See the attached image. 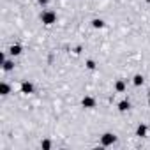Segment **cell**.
I'll return each instance as SVG.
<instances>
[{"label": "cell", "mask_w": 150, "mask_h": 150, "mask_svg": "<svg viewBox=\"0 0 150 150\" xmlns=\"http://www.w3.org/2000/svg\"><path fill=\"white\" fill-rule=\"evenodd\" d=\"M41 21H42L44 25H53V23L57 21V13H55V11H42Z\"/></svg>", "instance_id": "1"}, {"label": "cell", "mask_w": 150, "mask_h": 150, "mask_svg": "<svg viewBox=\"0 0 150 150\" xmlns=\"http://www.w3.org/2000/svg\"><path fill=\"white\" fill-rule=\"evenodd\" d=\"M115 141H117V136L111 134V132H104V134L101 136V143H103V146H110V145H113Z\"/></svg>", "instance_id": "2"}, {"label": "cell", "mask_w": 150, "mask_h": 150, "mask_svg": "<svg viewBox=\"0 0 150 150\" xmlns=\"http://www.w3.org/2000/svg\"><path fill=\"white\" fill-rule=\"evenodd\" d=\"M81 106L87 108V110H92V108H96V99L90 97V96H85L83 101H81Z\"/></svg>", "instance_id": "3"}, {"label": "cell", "mask_w": 150, "mask_h": 150, "mask_svg": "<svg viewBox=\"0 0 150 150\" xmlns=\"http://www.w3.org/2000/svg\"><path fill=\"white\" fill-rule=\"evenodd\" d=\"M21 51H23V48H21L20 44H13V46L9 48V53H11L13 57H18V55H21Z\"/></svg>", "instance_id": "4"}, {"label": "cell", "mask_w": 150, "mask_h": 150, "mask_svg": "<svg viewBox=\"0 0 150 150\" xmlns=\"http://www.w3.org/2000/svg\"><path fill=\"white\" fill-rule=\"evenodd\" d=\"M21 92H23V94H32V92H34V85L28 83V81H23V83H21Z\"/></svg>", "instance_id": "5"}, {"label": "cell", "mask_w": 150, "mask_h": 150, "mask_svg": "<svg viewBox=\"0 0 150 150\" xmlns=\"http://www.w3.org/2000/svg\"><path fill=\"white\" fill-rule=\"evenodd\" d=\"M9 92H11V87L7 83H0V94H2V96H9Z\"/></svg>", "instance_id": "6"}, {"label": "cell", "mask_w": 150, "mask_h": 150, "mask_svg": "<svg viewBox=\"0 0 150 150\" xmlns=\"http://www.w3.org/2000/svg\"><path fill=\"white\" fill-rule=\"evenodd\" d=\"M115 90H117V92H124V90H125V81H124V80H117Z\"/></svg>", "instance_id": "7"}, {"label": "cell", "mask_w": 150, "mask_h": 150, "mask_svg": "<svg viewBox=\"0 0 150 150\" xmlns=\"http://www.w3.org/2000/svg\"><path fill=\"white\" fill-rule=\"evenodd\" d=\"M136 136H139V138H143V136H146V125H138V129H136Z\"/></svg>", "instance_id": "8"}, {"label": "cell", "mask_w": 150, "mask_h": 150, "mask_svg": "<svg viewBox=\"0 0 150 150\" xmlns=\"http://www.w3.org/2000/svg\"><path fill=\"white\" fill-rule=\"evenodd\" d=\"M129 108H131L129 101H120V103H118V110H120V111H127Z\"/></svg>", "instance_id": "9"}, {"label": "cell", "mask_w": 150, "mask_h": 150, "mask_svg": "<svg viewBox=\"0 0 150 150\" xmlns=\"http://www.w3.org/2000/svg\"><path fill=\"white\" fill-rule=\"evenodd\" d=\"M2 67H4V71H13V69H14V62H11V60H6V62L2 64Z\"/></svg>", "instance_id": "10"}, {"label": "cell", "mask_w": 150, "mask_h": 150, "mask_svg": "<svg viewBox=\"0 0 150 150\" xmlns=\"http://www.w3.org/2000/svg\"><path fill=\"white\" fill-rule=\"evenodd\" d=\"M132 83H134L136 87H139V85H143V76H141V74H136V76L132 78Z\"/></svg>", "instance_id": "11"}, {"label": "cell", "mask_w": 150, "mask_h": 150, "mask_svg": "<svg viewBox=\"0 0 150 150\" xmlns=\"http://www.w3.org/2000/svg\"><path fill=\"white\" fill-rule=\"evenodd\" d=\"M92 27H94V28H103V27H104V21L99 20V18H96V20L92 21Z\"/></svg>", "instance_id": "12"}, {"label": "cell", "mask_w": 150, "mask_h": 150, "mask_svg": "<svg viewBox=\"0 0 150 150\" xmlns=\"http://www.w3.org/2000/svg\"><path fill=\"white\" fill-rule=\"evenodd\" d=\"M41 146H42V150H50V148H51V141H50V139H44V141L41 143Z\"/></svg>", "instance_id": "13"}, {"label": "cell", "mask_w": 150, "mask_h": 150, "mask_svg": "<svg viewBox=\"0 0 150 150\" xmlns=\"http://www.w3.org/2000/svg\"><path fill=\"white\" fill-rule=\"evenodd\" d=\"M87 69H90V71H94V69H96V64H94V60H88V62H87Z\"/></svg>", "instance_id": "14"}, {"label": "cell", "mask_w": 150, "mask_h": 150, "mask_svg": "<svg viewBox=\"0 0 150 150\" xmlns=\"http://www.w3.org/2000/svg\"><path fill=\"white\" fill-rule=\"evenodd\" d=\"M39 4H41V6H46V4H48V0H39Z\"/></svg>", "instance_id": "15"}, {"label": "cell", "mask_w": 150, "mask_h": 150, "mask_svg": "<svg viewBox=\"0 0 150 150\" xmlns=\"http://www.w3.org/2000/svg\"><path fill=\"white\" fill-rule=\"evenodd\" d=\"M148 104H150V96H148Z\"/></svg>", "instance_id": "16"}]
</instances>
